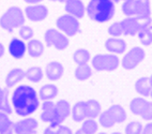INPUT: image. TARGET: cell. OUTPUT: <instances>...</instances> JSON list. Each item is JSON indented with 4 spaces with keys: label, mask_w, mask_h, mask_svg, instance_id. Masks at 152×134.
Wrapping results in <instances>:
<instances>
[{
    "label": "cell",
    "mask_w": 152,
    "mask_h": 134,
    "mask_svg": "<svg viewBox=\"0 0 152 134\" xmlns=\"http://www.w3.org/2000/svg\"><path fill=\"white\" fill-rule=\"evenodd\" d=\"M12 104L17 115L28 117L39 108L40 98L34 88L28 85H20L12 94Z\"/></svg>",
    "instance_id": "6da1fadb"
},
{
    "label": "cell",
    "mask_w": 152,
    "mask_h": 134,
    "mask_svg": "<svg viewBox=\"0 0 152 134\" xmlns=\"http://www.w3.org/2000/svg\"><path fill=\"white\" fill-rule=\"evenodd\" d=\"M86 13L95 23H107L116 13V3L111 0H90L86 7Z\"/></svg>",
    "instance_id": "7a4b0ae2"
},
{
    "label": "cell",
    "mask_w": 152,
    "mask_h": 134,
    "mask_svg": "<svg viewBox=\"0 0 152 134\" xmlns=\"http://www.w3.org/2000/svg\"><path fill=\"white\" fill-rule=\"evenodd\" d=\"M26 16L19 7L13 6L0 16V27L8 32H13L14 29L22 27L25 24Z\"/></svg>",
    "instance_id": "3957f363"
},
{
    "label": "cell",
    "mask_w": 152,
    "mask_h": 134,
    "mask_svg": "<svg viewBox=\"0 0 152 134\" xmlns=\"http://www.w3.org/2000/svg\"><path fill=\"white\" fill-rule=\"evenodd\" d=\"M91 64L95 71L113 72L120 66V58L115 54H98L91 58Z\"/></svg>",
    "instance_id": "277c9868"
},
{
    "label": "cell",
    "mask_w": 152,
    "mask_h": 134,
    "mask_svg": "<svg viewBox=\"0 0 152 134\" xmlns=\"http://www.w3.org/2000/svg\"><path fill=\"white\" fill-rule=\"evenodd\" d=\"M56 26L58 30L64 33L66 37H74L80 31V24L76 17L70 14H63L56 21Z\"/></svg>",
    "instance_id": "5b68a950"
},
{
    "label": "cell",
    "mask_w": 152,
    "mask_h": 134,
    "mask_svg": "<svg viewBox=\"0 0 152 134\" xmlns=\"http://www.w3.org/2000/svg\"><path fill=\"white\" fill-rule=\"evenodd\" d=\"M45 44L48 47H55L58 51H63L69 46V37L58 29L49 28L44 33Z\"/></svg>",
    "instance_id": "8992f818"
},
{
    "label": "cell",
    "mask_w": 152,
    "mask_h": 134,
    "mask_svg": "<svg viewBox=\"0 0 152 134\" xmlns=\"http://www.w3.org/2000/svg\"><path fill=\"white\" fill-rule=\"evenodd\" d=\"M145 57H146L145 49L142 47L135 46L125 53L120 63H121L123 69L130 71V70H133L138 66L139 63L145 59Z\"/></svg>",
    "instance_id": "52a82bcc"
},
{
    "label": "cell",
    "mask_w": 152,
    "mask_h": 134,
    "mask_svg": "<svg viewBox=\"0 0 152 134\" xmlns=\"http://www.w3.org/2000/svg\"><path fill=\"white\" fill-rule=\"evenodd\" d=\"M71 110H72L71 104L66 100H59L56 102L55 103V119L52 123H49V127L57 129L71 115Z\"/></svg>",
    "instance_id": "ba28073f"
},
{
    "label": "cell",
    "mask_w": 152,
    "mask_h": 134,
    "mask_svg": "<svg viewBox=\"0 0 152 134\" xmlns=\"http://www.w3.org/2000/svg\"><path fill=\"white\" fill-rule=\"evenodd\" d=\"M25 16L27 17L29 21L34 23L42 22L48 16V9L44 4H29L25 8Z\"/></svg>",
    "instance_id": "9c48e42d"
},
{
    "label": "cell",
    "mask_w": 152,
    "mask_h": 134,
    "mask_svg": "<svg viewBox=\"0 0 152 134\" xmlns=\"http://www.w3.org/2000/svg\"><path fill=\"white\" fill-rule=\"evenodd\" d=\"M39 123L34 118H25L22 120L14 122L13 130L16 134H34Z\"/></svg>",
    "instance_id": "30bf717a"
},
{
    "label": "cell",
    "mask_w": 152,
    "mask_h": 134,
    "mask_svg": "<svg viewBox=\"0 0 152 134\" xmlns=\"http://www.w3.org/2000/svg\"><path fill=\"white\" fill-rule=\"evenodd\" d=\"M136 17L139 19L141 26H152L150 0H138V11Z\"/></svg>",
    "instance_id": "8fae6325"
},
{
    "label": "cell",
    "mask_w": 152,
    "mask_h": 134,
    "mask_svg": "<svg viewBox=\"0 0 152 134\" xmlns=\"http://www.w3.org/2000/svg\"><path fill=\"white\" fill-rule=\"evenodd\" d=\"M64 10L66 14H70L72 16L80 19L86 14V6L82 0H66L65 1Z\"/></svg>",
    "instance_id": "7c38bea8"
},
{
    "label": "cell",
    "mask_w": 152,
    "mask_h": 134,
    "mask_svg": "<svg viewBox=\"0 0 152 134\" xmlns=\"http://www.w3.org/2000/svg\"><path fill=\"white\" fill-rule=\"evenodd\" d=\"M104 46H105V49H107L109 53L115 54V55L124 54L128 49V44L123 39L114 38V37L107 39L104 43Z\"/></svg>",
    "instance_id": "4fadbf2b"
},
{
    "label": "cell",
    "mask_w": 152,
    "mask_h": 134,
    "mask_svg": "<svg viewBox=\"0 0 152 134\" xmlns=\"http://www.w3.org/2000/svg\"><path fill=\"white\" fill-rule=\"evenodd\" d=\"M63 73H64V67L59 61H50L45 67V75L52 82L59 81L62 77Z\"/></svg>",
    "instance_id": "5bb4252c"
},
{
    "label": "cell",
    "mask_w": 152,
    "mask_h": 134,
    "mask_svg": "<svg viewBox=\"0 0 152 134\" xmlns=\"http://www.w3.org/2000/svg\"><path fill=\"white\" fill-rule=\"evenodd\" d=\"M121 25L124 36H137L141 26L139 19L136 16H126L123 21H121Z\"/></svg>",
    "instance_id": "9a60e30c"
},
{
    "label": "cell",
    "mask_w": 152,
    "mask_h": 134,
    "mask_svg": "<svg viewBox=\"0 0 152 134\" xmlns=\"http://www.w3.org/2000/svg\"><path fill=\"white\" fill-rule=\"evenodd\" d=\"M27 52V45L22 39L14 38L9 44V53L15 59H22Z\"/></svg>",
    "instance_id": "2e32d148"
},
{
    "label": "cell",
    "mask_w": 152,
    "mask_h": 134,
    "mask_svg": "<svg viewBox=\"0 0 152 134\" xmlns=\"http://www.w3.org/2000/svg\"><path fill=\"white\" fill-rule=\"evenodd\" d=\"M106 112L108 113V115L110 116V118L113 119L115 123H122L126 120V112L125 110L123 108L121 105L119 104H114V105H111L109 106Z\"/></svg>",
    "instance_id": "e0dca14e"
},
{
    "label": "cell",
    "mask_w": 152,
    "mask_h": 134,
    "mask_svg": "<svg viewBox=\"0 0 152 134\" xmlns=\"http://www.w3.org/2000/svg\"><path fill=\"white\" fill-rule=\"evenodd\" d=\"M71 117L75 122H83L85 119H87L86 101H79L74 104L71 110Z\"/></svg>",
    "instance_id": "ac0fdd59"
},
{
    "label": "cell",
    "mask_w": 152,
    "mask_h": 134,
    "mask_svg": "<svg viewBox=\"0 0 152 134\" xmlns=\"http://www.w3.org/2000/svg\"><path fill=\"white\" fill-rule=\"evenodd\" d=\"M59 93V89L54 84H45L39 91V98L42 101H52Z\"/></svg>",
    "instance_id": "d6986e66"
},
{
    "label": "cell",
    "mask_w": 152,
    "mask_h": 134,
    "mask_svg": "<svg viewBox=\"0 0 152 134\" xmlns=\"http://www.w3.org/2000/svg\"><path fill=\"white\" fill-rule=\"evenodd\" d=\"M26 77V72L23 69L15 68L9 72L6 77V84L8 88H12L18 83H20Z\"/></svg>",
    "instance_id": "ffe728a7"
},
{
    "label": "cell",
    "mask_w": 152,
    "mask_h": 134,
    "mask_svg": "<svg viewBox=\"0 0 152 134\" xmlns=\"http://www.w3.org/2000/svg\"><path fill=\"white\" fill-rule=\"evenodd\" d=\"M45 46L42 43V41L37 40V39H31L28 41L27 44V52L29 56L32 58H40L44 53Z\"/></svg>",
    "instance_id": "44dd1931"
},
{
    "label": "cell",
    "mask_w": 152,
    "mask_h": 134,
    "mask_svg": "<svg viewBox=\"0 0 152 134\" xmlns=\"http://www.w3.org/2000/svg\"><path fill=\"white\" fill-rule=\"evenodd\" d=\"M55 119V103L53 101H43L42 104L41 120L52 123Z\"/></svg>",
    "instance_id": "7402d4cb"
},
{
    "label": "cell",
    "mask_w": 152,
    "mask_h": 134,
    "mask_svg": "<svg viewBox=\"0 0 152 134\" xmlns=\"http://www.w3.org/2000/svg\"><path fill=\"white\" fill-rule=\"evenodd\" d=\"M135 90L136 92L138 93L139 96L144 97H149L150 94V89H151V85H150V81H149V77L147 76H142L140 78H138L136 81L135 85Z\"/></svg>",
    "instance_id": "603a6c76"
},
{
    "label": "cell",
    "mask_w": 152,
    "mask_h": 134,
    "mask_svg": "<svg viewBox=\"0 0 152 134\" xmlns=\"http://www.w3.org/2000/svg\"><path fill=\"white\" fill-rule=\"evenodd\" d=\"M86 110H87V118L95 119L102 112V105L99 101L91 99L86 101Z\"/></svg>",
    "instance_id": "cb8c5ba5"
},
{
    "label": "cell",
    "mask_w": 152,
    "mask_h": 134,
    "mask_svg": "<svg viewBox=\"0 0 152 134\" xmlns=\"http://www.w3.org/2000/svg\"><path fill=\"white\" fill-rule=\"evenodd\" d=\"M14 122L9 118L8 114L0 112V134H13Z\"/></svg>",
    "instance_id": "d4e9b609"
},
{
    "label": "cell",
    "mask_w": 152,
    "mask_h": 134,
    "mask_svg": "<svg viewBox=\"0 0 152 134\" xmlns=\"http://www.w3.org/2000/svg\"><path fill=\"white\" fill-rule=\"evenodd\" d=\"M147 103H148V101H147L144 97H136V98H134L130 103L131 112L133 113L134 115L140 116L141 113L144 112Z\"/></svg>",
    "instance_id": "484cf974"
},
{
    "label": "cell",
    "mask_w": 152,
    "mask_h": 134,
    "mask_svg": "<svg viewBox=\"0 0 152 134\" xmlns=\"http://www.w3.org/2000/svg\"><path fill=\"white\" fill-rule=\"evenodd\" d=\"M91 59V54L88 52V49L78 48L76 49L73 54V60L77 66H84L88 64V62Z\"/></svg>",
    "instance_id": "4316f807"
},
{
    "label": "cell",
    "mask_w": 152,
    "mask_h": 134,
    "mask_svg": "<svg viewBox=\"0 0 152 134\" xmlns=\"http://www.w3.org/2000/svg\"><path fill=\"white\" fill-rule=\"evenodd\" d=\"M140 43L144 46H150L152 44V26H142L137 33Z\"/></svg>",
    "instance_id": "83f0119b"
},
{
    "label": "cell",
    "mask_w": 152,
    "mask_h": 134,
    "mask_svg": "<svg viewBox=\"0 0 152 134\" xmlns=\"http://www.w3.org/2000/svg\"><path fill=\"white\" fill-rule=\"evenodd\" d=\"M74 75H75L76 79H78L80 82H85L92 76V68L88 64L78 66L74 71Z\"/></svg>",
    "instance_id": "f1b7e54d"
},
{
    "label": "cell",
    "mask_w": 152,
    "mask_h": 134,
    "mask_svg": "<svg viewBox=\"0 0 152 134\" xmlns=\"http://www.w3.org/2000/svg\"><path fill=\"white\" fill-rule=\"evenodd\" d=\"M138 11V0H125L122 3V13L126 16H136Z\"/></svg>",
    "instance_id": "f546056e"
},
{
    "label": "cell",
    "mask_w": 152,
    "mask_h": 134,
    "mask_svg": "<svg viewBox=\"0 0 152 134\" xmlns=\"http://www.w3.org/2000/svg\"><path fill=\"white\" fill-rule=\"evenodd\" d=\"M44 71L40 67H31L26 71V77L32 83H39L43 79Z\"/></svg>",
    "instance_id": "4dcf8cb0"
},
{
    "label": "cell",
    "mask_w": 152,
    "mask_h": 134,
    "mask_svg": "<svg viewBox=\"0 0 152 134\" xmlns=\"http://www.w3.org/2000/svg\"><path fill=\"white\" fill-rule=\"evenodd\" d=\"M0 112H3L6 114H11L12 108L9 102V90L8 88H2L0 93Z\"/></svg>",
    "instance_id": "1f68e13d"
},
{
    "label": "cell",
    "mask_w": 152,
    "mask_h": 134,
    "mask_svg": "<svg viewBox=\"0 0 152 134\" xmlns=\"http://www.w3.org/2000/svg\"><path fill=\"white\" fill-rule=\"evenodd\" d=\"M83 131H85L87 134H95L98 132V122L94 120V119H91V118H87L83 121V126L80 128Z\"/></svg>",
    "instance_id": "d6a6232c"
},
{
    "label": "cell",
    "mask_w": 152,
    "mask_h": 134,
    "mask_svg": "<svg viewBox=\"0 0 152 134\" xmlns=\"http://www.w3.org/2000/svg\"><path fill=\"white\" fill-rule=\"evenodd\" d=\"M107 32L110 37L114 38H120L123 34V28L121 22H115L110 25L107 29Z\"/></svg>",
    "instance_id": "836d02e7"
},
{
    "label": "cell",
    "mask_w": 152,
    "mask_h": 134,
    "mask_svg": "<svg viewBox=\"0 0 152 134\" xmlns=\"http://www.w3.org/2000/svg\"><path fill=\"white\" fill-rule=\"evenodd\" d=\"M142 124L138 121H131L125 127V134H141Z\"/></svg>",
    "instance_id": "e575fe53"
},
{
    "label": "cell",
    "mask_w": 152,
    "mask_h": 134,
    "mask_svg": "<svg viewBox=\"0 0 152 134\" xmlns=\"http://www.w3.org/2000/svg\"><path fill=\"white\" fill-rule=\"evenodd\" d=\"M99 122H100L101 126L105 129H110L115 124V122L113 121V119H111L110 116L108 115V113L106 112V111L101 112V114L99 115Z\"/></svg>",
    "instance_id": "d590c367"
},
{
    "label": "cell",
    "mask_w": 152,
    "mask_h": 134,
    "mask_svg": "<svg viewBox=\"0 0 152 134\" xmlns=\"http://www.w3.org/2000/svg\"><path fill=\"white\" fill-rule=\"evenodd\" d=\"M18 34H19V37H20V39H22L23 41H29V40L32 39L34 32H33V29L31 27L23 25L22 27H19Z\"/></svg>",
    "instance_id": "8d00e7d4"
},
{
    "label": "cell",
    "mask_w": 152,
    "mask_h": 134,
    "mask_svg": "<svg viewBox=\"0 0 152 134\" xmlns=\"http://www.w3.org/2000/svg\"><path fill=\"white\" fill-rule=\"evenodd\" d=\"M140 117L147 121H151L152 120V102H148L145 107L144 112L141 113Z\"/></svg>",
    "instance_id": "74e56055"
},
{
    "label": "cell",
    "mask_w": 152,
    "mask_h": 134,
    "mask_svg": "<svg viewBox=\"0 0 152 134\" xmlns=\"http://www.w3.org/2000/svg\"><path fill=\"white\" fill-rule=\"evenodd\" d=\"M56 130H57V134H74L73 131L66 126H61L60 124Z\"/></svg>",
    "instance_id": "f35d334b"
},
{
    "label": "cell",
    "mask_w": 152,
    "mask_h": 134,
    "mask_svg": "<svg viewBox=\"0 0 152 134\" xmlns=\"http://www.w3.org/2000/svg\"><path fill=\"white\" fill-rule=\"evenodd\" d=\"M141 134H152V122H148L146 126L142 127Z\"/></svg>",
    "instance_id": "ab89813d"
},
{
    "label": "cell",
    "mask_w": 152,
    "mask_h": 134,
    "mask_svg": "<svg viewBox=\"0 0 152 134\" xmlns=\"http://www.w3.org/2000/svg\"><path fill=\"white\" fill-rule=\"evenodd\" d=\"M43 134H57V130L52 128V127H47V128L44 130Z\"/></svg>",
    "instance_id": "60d3db41"
},
{
    "label": "cell",
    "mask_w": 152,
    "mask_h": 134,
    "mask_svg": "<svg viewBox=\"0 0 152 134\" xmlns=\"http://www.w3.org/2000/svg\"><path fill=\"white\" fill-rule=\"evenodd\" d=\"M26 3H29V4H37V3L42 2L43 0H24Z\"/></svg>",
    "instance_id": "b9f144b4"
},
{
    "label": "cell",
    "mask_w": 152,
    "mask_h": 134,
    "mask_svg": "<svg viewBox=\"0 0 152 134\" xmlns=\"http://www.w3.org/2000/svg\"><path fill=\"white\" fill-rule=\"evenodd\" d=\"M4 55V46H3V44L0 42V57H2Z\"/></svg>",
    "instance_id": "7bdbcfd3"
},
{
    "label": "cell",
    "mask_w": 152,
    "mask_h": 134,
    "mask_svg": "<svg viewBox=\"0 0 152 134\" xmlns=\"http://www.w3.org/2000/svg\"><path fill=\"white\" fill-rule=\"evenodd\" d=\"M74 134H87V133H86L85 131H83L82 129H78V130H77Z\"/></svg>",
    "instance_id": "ee69618b"
},
{
    "label": "cell",
    "mask_w": 152,
    "mask_h": 134,
    "mask_svg": "<svg viewBox=\"0 0 152 134\" xmlns=\"http://www.w3.org/2000/svg\"><path fill=\"white\" fill-rule=\"evenodd\" d=\"M50 1H58V2H65L66 0H50Z\"/></svg>",
    "instance_id": "f6af8a7d"
},
{
    "label": "cell",
    "mask_w": 152,
    "mask_h": 134,
    "mask_svg": "<svg viewBox=\"0 0 152 134\" xmlns=\"http://www.w3.org/2000/svg\"><path fill=\"white\" fill-rule=\"evenodd\" d=\"M149 81H150V85H151V87H152V74L149 76Z\"/></svg>",
    "instance_id": "bcb514c9"
},
{
    "label": "cell",
    "mask_w": 152,
    "mask_h": 134,
    "mask_svg": "<svg viewBox=\"0 0 152 134\" xmlns=\"http://www.w3.org/2000/svg\"><path fill=\"white\" fill-rule=\"evenodd\" d=\"M149 97L152 99V87H151V89H150V94H149Z\"/></svg>",
    "instance_id": "7dc6e473"
},
{
    "label": "cell",
    "mask_w": 152,
    "mask_h": 134,
    "mask_svg": "<svg viewBox=\"0 0 152 134\" xmlns=\"http://www.w3.org/2000/svg\"><path fill=\"white\" fill-rule=\"evenodd\" d=\"M111 1H113L114 3H118V2H119V0H111Z\"/></svg>",
    "instance_id": "c3c4849f"
},
{
    "label": "cell",
    "mask_w": 152,
    "mask_h": 134,
    "mask_svg": "<svg viewBox=\"0 0 152 134\" xmlns=\"http://www.w3.org/2000/svg\"><path fill=\"white\" fill-rule=\"evenodd\" d=\"M111 134H122V133H120V132H114V133H111Z\"/></svg>",
    "instance_id": "681fc988"
},
{
    "label": "cell",
    "mask_w": 152,
    "mask_h": 134,
    "mask_svg": "<svg viewBox=\"0 0 152 134\" xmlns=\"http://www.w3.org/2000/svg\"><path fill=\"white\" fill-rule=\"evenodd\" d=\"M99 134H107V133H104V132H101V133H99Z\"/></svg>",
    "instance_id": "f907efd6"
},
{
    "label": "cell",
    "mask_w": 152,
    "mask_h": 134,
    "mask_svg": "<svg viewBox=\"0 0 152 134\" xmlns=\"http://www.w3.org/2000/svg\"><path fill=\"white\" fill-rule=\"evenodd\" d=\"M120 1H121V0H119V2H120ZM123 1H125V0H123Z\"/></svg>",
    "instance_id": "816d5d0a"
}]
</instances>
